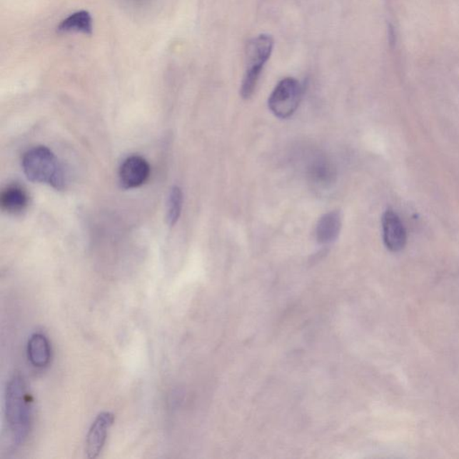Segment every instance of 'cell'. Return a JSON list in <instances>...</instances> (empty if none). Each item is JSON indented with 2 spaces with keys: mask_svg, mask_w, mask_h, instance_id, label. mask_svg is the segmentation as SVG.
I'll return each mask as SVG.
<instances>
[{
  "mask_svg": "<svg viewBox=\"0 0 459 459\" xmlns=\"http://www.w3.org/2000/svg\"><path fill=\"white\" fill-rule=\"evenodd\" d=\"M6 418L14 443L23 444L31 430V400L20 374L13 375L6 385Z\"/></svg>",
  "mask_w": 459,
  "mask_h": 459,
  "instance_id": "1",
  "label": "cell"
},
{
  "mask_svg": "<svg viewBox=\"0 0 459 459\" xmlns=\"http://www.w3.org/2000/svg\"><path fill=\"white\" fill-rule=\"evenodd\" d=\"M22 168L31 182L48 184L59 191L65 188V171L57 157L46 146L28 150L23 156Z\"/></svg>",
  "mask_w": 459,
  "mask_h": 459,
  "instance_id": "2",
  "label": "cell"
},
{
  "mask_svg": "<svg viewBox=\"0 0 459 459\" xmlns=\"http://www.w3.org/2000/svg\"><path fill=\"white\" fill-rule=\"evenodd\" d=\"M273 49L274 39L269 34L258 35L248 41L246 49L247 68L241 87L243 99H248L253 94L263 68L271 59Z\"/></svg>",
  "mask_w": 459,
  "mask_h": 459,
  "instance_id": "3",
  "label": "cell"
},
{
  "mask_svg": "<svg viewBox=\"0 0 459 459\" xmlns=\"http://www.w3.org/2000/svg\"><path fill=\"white\" fill-rule=\"evenodd\" d=\"M301 98V86L297 79L286 78L273 90L268 107L276 117L287 118L296 112Z\"/></svg>",
  "mask_w": 459,
  "mask_h": 459,
  "instance_id": "4",
  "label": "cell"
},
{
  "mask_svg": "<svg viewBox=\"0 0 459 459\" xmlns=\"http://www.w3.org/2000/svg\"><path fill=\"white\" fill-rule=\"evenodd\" d=\"M115 417L111 412H103L96 416L87 433L85 443L86 457L94 459L99 457L106 443L109 432L114 425Z\"/></svg>",
  "mask_w": 459,
  "mask_h": 459,
  "instance_id": "5",
  "label": "cell"
},
{
  "mask_svg": "<svg viewBox=\"0 0 459 459\" xmlns=\"http://www.w3.org/2000/svg\"><path fill=\"white\" fill-rule=\"evenodd\" d=\"M150 176V166L139 156H131L123 161L118 171L122 188L131 189L145 184Z\"/></svg>",
  "mask_w": 459,
  "mask_h": 459,
  "instance_id": "6",
  "label": "cell"
},
{
  "mask_svg": "<svg viewBox=\"0 0 459 459\" xmlns=\"http://www.w3.org/2000/svg\"><path fill=\"white\" fill-rule=\"evenodd\" d=\"M383 241L388 250L398 252L405 248L408 236L400 217L393 210L388 209L382 216Z\"/></svg>",
  "mask_w": 459,
  "mask_h": 459,
  "instance_id": "7",
  "label": "cell"
},
{
  "mask_svg": "<svg viewBox=\"0 0 459 459\" xmlns=\"http://www.w3.org/2000/svg\"><path fill=\"white\" fill-rule=\"evenodd\" d=\"M29 205L26 189L19 184L9 185L0 195V206L9 215H21Z\"/></svg>",
  "mask_w": 459,
  "mask_h": 459,
  "instance_id": "8",
  "label": "cell"
},
{
  "mask_svg": "<svg viewBox=\"0 0 459 459\" xmlns=\"http://www.w3.org/2000/svg\"><path fill=\"white\" fill-rule=\"evenodd\" d=\"M27 357L31 365L44 369L51 359V346L47 336L41 333H34L27 343Z\"/></svg>",
  "mask_w": 459,
  "mask_h": 459,
  "instance_id": "9",
  "label": "cell"
},
{
  "mask_svg": "<svg viewBox=\"0 0 459 459\" xmlns=\"http://www.w3.org/2000/svg\"><path fill=\"white\" fill-rule=\"evenodd\" d=\"M341 230V216L338 212L326 213L317 224L316 237L318 243L328 244L336 240Z\"/></svg>",
  "mask_w": 459,
  "mask_h": 459,
  "instance_id": "10",
  "label": "cell"
},
{
  "mask_svg": "<svg viewBox=\"0 0 459 459\" xmlns=\"http://www.w3.org/2000/svg\"><path fill=\"white\" fill-rule=\"evenodd\" d=\"M58 31H61V33L76 31V33L92 34V16H91L89 12L85 11V10L74 13L62 21L58 27Z\"/></svg>",
  "mask_w": 459,
  "mask_h": 459,
  "instance_id": "11",
  "label": "cell"
},
{
  "mask_svg": "<svg viewBox=\"0 0 459 459\" xmlns=\"http://www.w3.org/2000/svg\"><path fill=\"white\" fill-rule=\"evenodd\" d=\"M309 171L311 180L318 185L327 187L335 180L334 167L325 159L320 158L314 161L311 163Z\"/></svg>",
  "mask_w": 459,
  "mask_h": 459,
  "instance_id": "12",
  "label": "cell"
},
{
  "mask_svg": "<svg viewBox=\"0 0 459 459\" xmlns=\"http://www.w3.org/2000/svg\"><path fill=\"white\" fill-rule=\"evenodd\" d=\"M183 206V193L178 187H173L168 195L166 203V222L174 226L180 219Z\"/></svg>",
  "mask_w": 459,
  "mask_h": 459,
  "instance_id": "13",
  "label": "cell"
}]
</instances>
